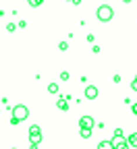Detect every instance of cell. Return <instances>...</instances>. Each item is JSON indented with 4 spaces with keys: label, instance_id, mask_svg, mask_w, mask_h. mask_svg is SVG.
Wrapping results in <instances>:
<instances>
[{
    "label": "cell",
    "instance_id": "obj_1",
    "mask_svg": "<svg viewBox=\"0 0 137 149\" xmlns=\"http://www.w3.org/2000/svg\"><path fill=\"white\" fill-rule=\"evenodd\" d=\"M96 17H98V21H100V23H108L110 19L114 17V10H112V6H108V4H102V6H98V10H96Z\"/></svg>",
    "mask_w": 137,
    "mask_h": 149
},
{
    "label": "cell",
    "instance_id": "obj_2",
    "mask_svg": "<svg viewBox=\"0 0 137 149\" xmlns=\"http://www.w3.org/2000/svg\"><path fill=\"white\" fill-rule=\"evenodd\" d=\"M29 143L31 145H40L42 143V128L37 126V124L29 126Z\"/></svg>",
    "mask_w": 137,
    "mask_h": 149
},
{
    "label": "cell",
    "instance_id": "obj_3",
    "mask_svg": "<svg viewBox=\"0 0 137 149\" xmlns=\"http://www.w3.org/2000/svg\"><path fill=\"white\" fill-rule=\"evenodd\" d=\"M13 116L21 122V120H25L27 116H29V110H27V106L25 104H17L15 108H13Z\"/></svg>",
    "mask_w": 137,
    "mask_h": 149
},
{
    "label": "cell",
    "instance_id": "obj_4",
    "mask_svg": "<svg viewBox=\"0 0 137 149\" xmlns=\"http://www.w3.org/2000/svg\"><path fill=\"white\" fill-rule=\"evenodd\" d=\"M93 124H96V122H93L91 116H81V118H79V128H81V130H91Z\"/></svg>",
    "mask_w": 137,
    "mask_h": 149
},
{
    "label": "cell",
    "instance_id": "obj_5",
    "mask_svg": "<svg viewBox=\"0 0 137 149\" xmlns=\"http://www.w3.org/2000/svg\"><path fill=\"white\" fill-rule=\"evenodd\" d=\"M85 97L87 100H96L98 97V87L96 85H87L85 87Z\"/></svg>",
    "mask_w": 137,
    "mask_h": 149
},
{
    "label": "cell",
    "instance_id": "obj_6",
    "mask_svg": "<svg viewBox=\"0 0 137 149\" xmlns=\"http://www.w3.org/2000/svg\"><path fill=\"white\" fill-rule=\"evenodd\" d=\"M69 97H60L56 102V106H58V110H69V102H67Z\"/></svg>",
    "mask_w": 137,
    "mask_h": 149
},
{
    "label": "cell",
    "instance_id": "obj_7",
    "mask_svg": "<svg viewBox=\"0 0 137 149\" xmlns=\"http://www.w3.org/2000/svg\"><path fill=\"white\" fill-rule=\"evenodd\" d=\"M127 145L129 147H137V133H133V135L127 137Z\"/></svg>",
    "mask_w": 137,
    "mask_h": 149
},
{
    "label": "cell",
    "instance_id": "obj_8",
    "mask_svg": "<svg viewBox=\"0 0 137 149\" xmlns=\"http://www.w3.org/2000/svg\"><path fill=\"white\" fill-rule=\"evenodd\" d=\"M98 149H112V143L110 141H100L98 143Z\"/></svg>",
    "mask_w": 137,
    "mask_h": 149
},
{
    "label": "cell",
    "instance_id": "obj_9",
    "mask_svg": "<svg viewBox=\"0 0 137 149\" xmlns=\"http://www.w3.org/2000/svg\"><path fill=\"white\" fill-rule=\"evenodd\" d=\"M27 2H29V6L35 8V6H42V4H44V0H27Z\"/></svg>",
    "mask_w": 137,
    "mask_h": 149
},
{
    "label": "cell",
    "instance_id": "obj_10",
    "mask_svg": "<svg viewBox=\"0 0 137 149\" xmlns=\"http://www.w3.org/2000/svg\"><path fill=\"white\" fill-rule=\"evenodd\" d=\"M48 93H58V85L56 83H50L48 85Z\"/></svg>",
    "mask_w": 137,
    "mask_h": 149
},
{
    "label": "cell",
    "instance_id": "obj_11",
    "mask_svg": "<svg viewBox=\"0 0 137 149\" xmlns=\"http://www.w3.org/2000/svg\"><path fill=\"white\" fill-rule=\"evenodd\" d=\"M79 135H81L83 139H89V137H91V130H81V133H79Z\"/></svg>",
    "mask_w": 137,
    "mask_h": 149
},
{
    "label": "cell",
    "instance_id": "obj_12",
    "mask_svg": "<svg viewBox=\"0 0 137 149\" xmlns=\"http://www.w3.org/2000/svg\"><path fill=\"white\" fill-rule=\"evenodd\" d=\"M60 81H69V72H67V70L60 72Z\"/></svg>",
    "mask_w": 137,
    "mask_h": 149
},
{
    "label": "cell",
    "instance_id": "obj_13",
    "mask_svg": "<svg viewBox=\"0 0 137 149\" xmlns=\"http://www.w3.org/2000/svg\"><path fill=\"white\" fill-rule=\"evenodd\" d=\"M58 48H60V50H63V52H65V50H67V48H69V44H67V42H60V44H58Z\"/></svg>",
    "mask_w": 137,
    "mask_h": 149
},
{
    "label": "cell",
    "instance_id": "obj_14",
    "mask_svg": "<svg viewBox=\"0 0 137 149\" xmlns=\"http://www.w3.org/2000/svg\"><path fill=\"white\" fill-rule=\"evenodd\" d=\"M15 29H17L15 23H8V25H6V31H15Z\"/></svg>",
    "mask_w": 137,
    "mask_h": 149
},
{
    "label": "cell",
    "instance_id": "obj_15",
    "mask_svg": "<svg viewBox=\"0 0 137 149\" xmlns=\"http://www.w3.org/2000/svg\"><path fill=\"white\" fill-rule=\"evenodd\" d=\"M131 110H133V114H135V116H137V102H135V104H133V106H131Z\"/></svg>",
    "mask_w": 137,
    "mask_h": 149
},
{
    "label": "cell",
    "instance_id": "obj_16",
    "mask_svg": "<svg viewBox=\"0 0 137 149\" xmlns=\"http://www.w3.org/2000/svg\"><path fill=\"white\" fill-rule=\"evenodd\" d=\"M131 89H133V91H137V81H135V79H133V83H131Z\"/></svg>",
    "mask_w": 137,
    "mask_h": 149
},
{
    "label": "cell",
    "instance_id": "obj_17",
    "mask_svg": "<svg viewBox=\"0 0 137 149\" xmlns=\"http://www.w3.org/2000/svg\"><path fill=\"white\" fill-rule=\"evenodd\" d=\"M71 2H73V4H81V0H71Z\"/></svg>",
    "mask_w": 137,
    "mask_h": 149
},
{
    "label": "cell",
    "instance_id": "obj_18",
    "mask_svg": "<svg viewBox=\"0 0 137 149\" xmlns=\"http://www.w3.org/2000/svg\"><path fill=\"white\" fill-rule=\"evenodd\" d=\"M123 2H127V4H129V2H131V0H123Z\"/></svg>",
    "mask_w": 137,
    "mask_h": 149
},
{
    "label": "cell",
    "instance_id": "obj_19",
    "mask_svg": "<svg viewBox=\"0 0 137 149\" xmlns=\"http://www.w3.org/2000/svg\"><path fill=\"white\" fill-rule=\"evenodd\" d=\"M135 81H137V74H135Z\"/></svg>",
    "mask_w": 137,
    "mask_h": 149
},
{
    "label": "cell",
    "instance_id": "obj_20",
    "mask_svg": "<svg viewBox=\"0 0 137 149\" xmlns=\"http://www.w3.org/2000/svg\"><path fill=\"white\" fill-rule=\"evenodd\" d=\"M13 149H17V147H13Z\"/></svg>",
    "mask_w": 137,
    "mask_h": 149
},
{
    "label": "cell",
    "instance_id": "obj_21",
    "mask_svg": "<svg viewBox=\"0 0 137 149\" xmlns=\"http://www.w3.org/2000/svg\"><path fill=\"white\" fill-rule=\"evenodd\" d=\"M67 2H69V0H67Z\"/></svg>",
    "mask_w": 137,
    "mask_h": 149
}]
</instances>
